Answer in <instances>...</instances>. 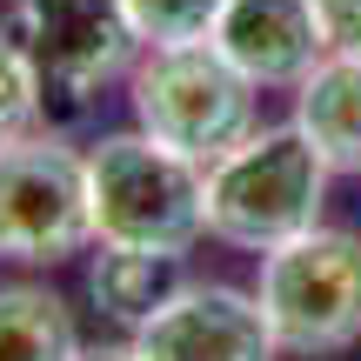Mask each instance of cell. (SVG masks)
<instances>
[{"label": "cell", "instance_id": "6da1fadb", "mask_svg": "<svg viewBox=\"0 0 361 361\" xmlns=\"http://www.w3.org/2000/svg\"><path fill=\"white\" fill-rule=\"evenodd\" d=\"M328 180L335 168L314 154V141L295 121L255 128L241 147H228L207 168V234L247 247V255H268V247L322 228Z\"/></svg>", "mask_w": 361, "mask_h": 361}, {"label": "cell", "instance_id": "7a4b0ae2", "mask_svg": "<svg viewBox=\"0 0 361 361\" xmlns=\"http://www.w3.org/2000/svg\"><path fill=\"white\" fill-rule=\"evenodd\" d=\"M128 107L141 134H154L161 147L201 161V168H214L228 147H241L261 128V87L214 40L141 47V61L128 67Z\"/></svg>", "mask_w": 361, "mask_h": 361}, {"label": "cell", "instance_id": "3957f363", "mask_svg": "<svg viewBox=\"0 0 361 361\" xmlns=\"http://www.w3.org/2000/svg\"><path fill=\"white\" fill-rule=\"evenodd\" d=\"M87 201L101 247H154L188 255L207 234V168L154 134H107L87 147Z\"/></svg>", "mask_w": 361, "mask_h": 361}, {"label": "cell", "instance_id": "277c9868", "mask_svg": "<svg viewBox=\"0 0 361 361\" xmlns=\"http://www.w3.org/2000/svg\"><path fill=\"white\" fill-rule=\"evenodd\" d=\"M255 301L281 355H341L361 341V234L308 228L261 255Z\"/></svg>", "mask_w": 361, "mask_h": 361}, {"label": "cell", "instance_id": "5b68a950", "mask_svg": "<svg viewBox=\"0 0 361 361\" xmlns=\"http://www.w3.org/2000/svg\"><path fill=\"white\" fill-rule=\"evenodd\" d=\"M13 40L40 80V121H80L107 80L141 61L121 0H13Z\"/></svg>", "mask_w": 361, "mask_h": 361}, {"label": "cell", "instance_id": "8992f818", "mask_svg": "<svg viewBox=\"0 0 361 361\" xmlns=\"http://www.w3.org/2000/svg\"><path fill=\"white\" fill-rule=\"evenodd\" d=\"M94 241L87 154L54 128H27L0 141V261L54 268Z\"/></svg>", "mask_w": 361, "mask_h": 361}, {"label": "cell", "instance_id": "52a82bcc", "mask_svg": "<svg viewBox=\"0 0 361 361\" xmlns=\"http://www.w3.org/2000/svg\"><path fill=\"white\" fill-rule=\"evenodd\" d=\"M134 348L147 361H274L281 341H274L268 314L247 288L228 281H188L154 322L134 335Z\"/></svg>", "mask_w": 361, "mask_h": 361}, {"label": "cell", "instance_id": "ba28073f", "mask_svg": "<svg viewBox=\"0 0 361 361\" xmlns=\"http://www.w3.org/2000/svg\"><path fill=\"white\" fill-rule=\"evenodd\" d=\"M207 40H214L255 87H288V94H295L328 54L314 0H228Z\"/></svg>", "mask_w": 361, "mask_h": 361}, {"label": "cell", "instance_id": "9c48e42d", "mask_svg": "<svg viewBox=\"0 0 361 361\" xmlns=\"http://www.w3.org/2000/svg\"><path fill=\"white\" fill-rule=\"evenodd\" d=\"M295 128L335 174H361V54H322L295 87Z\"/></svg>", "mask_w": 361, "mask_h": 361}, {"label": "cell", "instance_id": "30bf717a", "mask_svg": "<svg viewBox=\"0 0 361 361\" xmlns=\"http://www.w3.org/2000/svg\"><path fill=\"white\" fill-rule=\"evenodd\" d=\"M188 288V255H154V247H101L87 268V295L107 322L141 335L161 308Z\"/></svg>", "mask_w": 361, "mask_h": 361}, {"label": "cell", "instance_id": "8fae6325", "mask_svg": "<svg viewBox=\"0 0 361 361\" xmlns=\"http://www.w3.org/2000/svg\"><path fill=\"white\" fill-rule=\"evenodd\" d=\"M80 335L54 288L7 281L0 288V361H74Z\"/></svg>", "mask_w": 361, "mask_h": 361}, {"label": "cell", "instance_id": "7c38bea8", "mask_svg": "<svg viewBox=\"0 0 361 361\" xmlns=\"http://www.w3.org/2000/svg\"><path fill=\"white\" fill-rule=\"evenodd\" d=\"M141 34V47H188V40H207L228 0H121Z\"/></svg>", "mask_w": 361, "mask_h": 361}, {"label": "cell", "instance_id": "4fadbf2b", "mask_svg": "<svg viewBox=\"0 0 361 361\" xmlns=\"http://www.w3.org/2000/svg\"><path fill=\"white\" fill-rule=\"evenodd\" d=\"M34 121H40V80H34V67H27L13 27H0V141L27 134Z\"/></svg>", "mask_w": 361, "mask_h": 361}, {"label": "cell", "instance_id": "5bb4252c", "mask_svg": "<svg viewBox=\"0 0 361 361\" xmlns=\"http://www.w3.org/2000/svg\"><path fill=\"white\" fill-rule=\"evenodd\" d=\"M328 54H361V0H314Z\"/></svg>", "mask_w": 361, "mask_h": 361}, {"label": "cell", "instance_id": "9a60e30c", "mask_svg": "<svg viewBox=\"0 0 361 361\" xmlns=\"http://www.w3.org/2000/svg\"><path fill=\"white\" fill-rule=\"evenodd\" d=\"M74 361H147V355L134 348V341H114V348H80Z\"/></svg>", "mask_w": 361, "mask_h": 361}]
</instances>
